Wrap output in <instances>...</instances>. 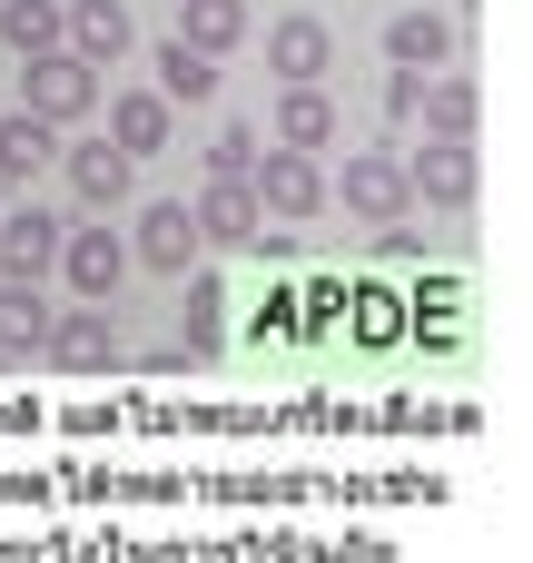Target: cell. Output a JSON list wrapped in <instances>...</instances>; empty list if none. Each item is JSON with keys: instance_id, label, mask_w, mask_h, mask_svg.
Here are the masks:
<instances>
[{"instance_id": "8992f818", "label": "cell", "mask_w": 533, "mask_h": 563, "mask_svg": "<svg viewBox=\"0 0 533 563\" xmlns=\"http://www.w3.org/2000/svg\"><path fill=\"white\" fill-rule=\"evenodd\" d=\"M59 238H69L59 208H40V198L0 208V287H40V277L59 267Z\"/></svg>"}, {"instance_id": "5b68a950", "label": "cell", "mask_w": 533, "mask_h": 563, "mask_svg": "<svg viewBox=\"0 0 533 563\" xmlns=\"http://www.w3.org/2000/svg\"><path fill=\"white\" fill-rule=\"evenodd\" d=\"M336 198H346V218H366V228H406V208H415V188H406V158L396 148H356L346 158V178H326Z\"/></svg>"}, {"instance_id": "8fae6325", "label": "cell", "mask_w": 533, "mask_h": 563, "mask_svg": "<svg viewBox=\"0 0 533 563\" xmlns=\"http://www.w3.org/2000/svg\"><path fill=\"white\" fill-rule=\"evenodd\" d=\"M386 59L415 69V79H445V59H455V20H445V10H396V20H386Z\"/></svg>"}, {"instance_id": "6da1fadb", "label": "cell", "mask_w": 533, "mask_h": 563, "mask_svg": "<svg viewBox=\"0 0 533 563\" xmlns=\"http://www.w3.org/2000/svg\"><path fill=\"white\" fill-rule=\"evenodd\" d=\"M59 287H69V307H109V297L129 287V238H119L109 218H79V228L59 238Z\"/></svg>"}, {"instance_id": "7402d4cb", "label": "cell", "mask_w": 533, "mask_h": 563, "mask_svg": "<svg viewBox=\"0 0 533 563\" xmlns=\"http://www.w3.org/2000/svg\"><path fill=\"white\" fill-rule=\"evenodd\" d=\"M208 346H218V277H208V267H198V277H188V346H178V356H188V366H198V356H208Z\"/></svg>"}, {"instance_id": "277c9868", "label": "cell", "mask_w": 533, "mask_h": 563, "mask_svg": "<svg viewBox=\"0 0 533 563\" xmlns=\"http://www.w3.org/2000/svg\"><path fill=\"white\" fill-rule=\"evenodd\" d=\"M247 188H257V208H267L277 228H297V218L336 208V188H326V158H297V148H267V158L247 168Z\"/></svg>"}, {"instance_id": "9c48e42d", "label": "cell", "mask_w": 533, "mask_h": 563, "mask_svg": "<svg viewBox=\"0 0 533 563\" xmlns=\"http://www.w3.org/2000/svg\"><path fill=\"white\" fill-rule=\"evenodd\" d=\"M188 218H198V247H257V228H267V208H257L247 178H208Z\"/></svg>"}, {"instance_id": "ffe728a7", "label": "cell", "mask_w": 533, "mask_h": 563, "mask_svg": "<svg viewBox=\"0 0 533 563\" xmlns=\"http://www.w3.org/2000/svg\"><path fill=\"white\" fill-rule=\"evenodd\" d=\"M158 99H168V109H178V99H188V109L218 99V59L188 49V40H158Z\"/></svg>"}, {"instance_id": "ba28073f", "label": "cell", "mask_w": 533, "mask_h": 563, "mask_svg": "<svg viewBox=\"0 0 533 563\" xmlns=\"http://www.w3.org/2000/svg\"><path fill=\"white\" fill-rule=\"evenodd\" d=\"M326 59H336V30H326L317 10H287V20H267V69H277L287 89H317V79H326Z\"/></svg>"}, {"instance_id": "3957f363", "label": "cell", "mask_w": 533, "mask_h": 563, "mask_svg": "<svg viewBox=\"0 0 533 563\" xmlns=\"http://www.w3.org/2000/svg\"><path fill=\"white\" fill-rule=\"evenodd\" d=\"M20 109H30V119H49V129H79V119L99 109V69H89V59H69V49L20 59Z\"/></svg>"}, {"instance_id": "e0dca14e", "label": "cell", "mask_w": 533, "mask_h": 563, "mask_svg": "<svg viewBox=\"0 0 533 563\" xmlns=\"http://www.w3.org/2000/svg\"><path fill=\"white\" fill-rule=\"evenodd\" d=\"M277 148L326 158V148H336V99H326V89H287V99H277Z\"/></svg>"}, {"instance_id": "52a82bcc", "label": "cell", "mask_w": 533, "mask_h": 563, "mask_svg": "<svg viewBox=\"0 0 533 563\" xmlns=\"http://www.w3.org/2000/svg\"><path fill=\"white\" fill-rule=\"evenodd\" d=\"M59 178H69V198H79L89 218H119L129 188H138V158H119L109 139H69V148H59Z\"/></svg>"}, {"instance_id": "d4e9b609", "label": "cell", "mask_w": 533, "mask_h": 563, "mask_svg": "<svg viewBox=\"0 0 533 563\" xmlns=\"http://www.w3.org/2000/svg\"><path fill=\"white\" fill-rule=\"evenodd\" d=\"M376 257H386V267H415L425 247H415V228H386V238H376Z\"/></svg>"}, {"instance_id": "ac0fdd59", "label": "cell", "mask_w": 533, "mask_h": 563, "mask_svg": "<svg viewBox=\"0 0 533 563\" xmlns=\"http://www.w3.org/2000/svg\"><path fill=\"white\" fill-rule=\"evenodd\" d=\"M247 30H257V10H247V0H188L168 40H188V49H208V59H227V49L247 40Z\"/></svg>"}, {"instance_id": "cb8c5ba5", "label": "cell", "mask_w": 533, "mask_h": 563, "mask_svg": "<svg viewBox=\"0 0 533 563\" xmlns=\"http://www.w3.org/2000/svg\"><path fill=\"white\" fill-rule=\"evenodd\" d=\"M415 109H425V79L396 69V79H386V129H415Z\"/></svg>"}, {"instance_id": "603a6c76", "label": "cell", "mask_w": 533, "mask_h": 563, "mask_svg": "<svg viewBox=\"0 0 533 563\" xmlns=\"http://www.w3.org/2000/svg\"><path fill=\"white\" fill-rule=\"evenodd\" d=\"M257 158H267V148H257V129H218V139H208V178H247Z\"/></svg>"}, {"instance_id": "7c38bea8", "label": "cell", "mask_w": 533, "mask_h": 563, "mask_svg": "<svg viewBox=\"0 0 533 563\" xmlns=\"http://www.w3.org/2000/svg\"><path fill=\"white\" fill-rule=\"evenodd\" d=\"M406 188H415L425 208H475V148L415 139V158H406Z\"/></svg>"}, {"instance_id": "30bf717a", "label": "cell", "mask_w": 533, "mask_h": 563, "mask_svg": "<svg viewBox=\"0 0 533 563\" xmlns=\"http://www.w3.org/2000/svg\"><path fill=\"white\" fill-rule=\"evenodd\" d=\"M59 376H99V366H119V327H109V307H69V317H49V346H40Z\"/></svg>"}, {"instance_id": "d6986e66", "label": "cell", "mask_w": 533, "mask_h": 563, "mask_svg": "<svg viewBox=\"0 0 533 563\" xmlns=\"http://www.w3.org/2000/svg\"><path fill=\"white\" fill-rule=\"evenodd\" d=\"M0 40L20 59H49V49H69V10L59 0H0Z\"/></svg>"}, {"instance_id": "7a4b0ae2", "label": "cell", "mask_w": 533, "mask_h": 563, "mask_svg": "<svg viewBox=\"0 0 533 563\" xmlns=\"http://www.w3.org/2000/svg\"><path fill=\"white\" fill-rule=\"evenodd\" d=\"M129 267H148V277H198V267H208L188 198H148V208L129 218Z\"/></svg>"}, {"instance_id": "4fadbf2b", "label": "cell", "mask_w": 533, "mask_h": 563, "mask_svg": "<svg viewBox=\"0 0 533 563\" xmlns=\"http://www.w3.org/2000/svg\"><path fill=\"white\" fill-rule=\"evenodd\" d=\"M59 129L49 119H30V109H0V188H30V178H49L59 168Z\"/></svg>"}, {"instance_id": "5bb4252c", "label": "cell", "mask_w": 533, "mask_h": 563, "mask_svg": "<svg viewBox=\"0 0 533 563\" xmlns=\"http://www.w3.org/2000/svg\"><path fill=\"white\" fill-rule=\"evenodd\" d=\"M425 139H445V148H475V119H485V89L465 79V69H445V79H425Z\"/></svg>"}, {"instance_id": "2e32d148", "label": "cell", "mask_w": 533, "mask_h": 563, "mask_svg": "<svg viewBox=\"0 0 533 563\" xmlns=\"http://www.w3.org/2000/svg\"><path fill=\"white\" fill-rule=\"evenodd\" d=\"M129 40H138V30H129V0H69V59L109 69Z\"/></svg>"}, {"instance_id": "44dd1931", "label": "cell", "mask_w": 533, "mask_h": 563, "mask_svg": "<svg viewBox=\"0 0 533 563\" xmlns=\"http://www.w3.org/2000/svg\"><path fill=\"white\" fill-rule=\"evenodd\" d=\"M49 317H59V307H49L40 287H0V356H40V346H49Z\"/></svg>"}, {"instance_id": "9a60e30c", "label": "cell", "mask_w": 533, "mask_h": 563, "mask_svg": "<svg viewBox=\"0 0 533 563\" xmlns=\"http://www.w3.org/2000/svg\"><path fill=\"white\" fill-rule=\"evenodd\" d=\"M168 129H178V109H168L158 89L109 99V148H119V158H158V148H168Z\"/></svg>"}]
</instances>
